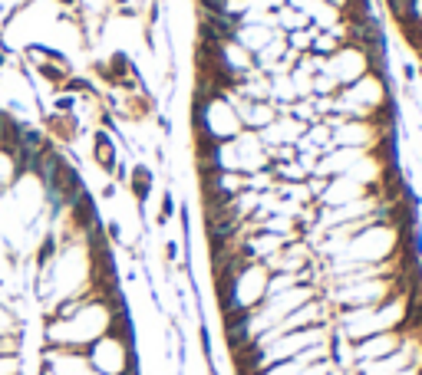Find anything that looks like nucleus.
<instances>
[{
  "label": "nucleus",
  "instance_id": "f257e3e1",
  "mask_svg": "<svg viewBox=\"0 0 422 375\" xmlns=\"http://www.w3.org/2000/svg\"><path fill=\"white\" fill-rule=\"evenodd\" d=\"M409 339L406 329H390V332H376V336H367V339H357V343H347L350 349V365L357 362H376L383 355H393L396 349H402V343Z\"/></svg>",
  "mask_w": 422,
  "mask_h": 375
},
{
  "label": "nucleus",
  "instance_id": "f03ea898",
  "mask_svg": "<svg viewBox=\"0 0 422 375\" xmlns=\"http://www.w3.org/2000/svg\"><path fill=\"white\" fill-rule=\"evenodd\" d=\"M89 155H93V161H96L99 168L112 178L116 175V165H119V145L112 142V135L103 129H93V149H89Z\"/></svg>",
  "mask_w": 422,
  "mask_h": 375
},
{
  "label": "nucleus",
  "instance_id": "7ed1b4c3",
  "mask_svg": "<svg viewBox=\"0 0 422 375\" xmlns=\"http://www.w3.org/2000/svg\"><path fill=\"white\" fill-rule=\"evenodd\" d=\"M44 125L50 129V135L56 139V145H66V149L83 135V122H79V116H56V112H50V116L44 118Z\"/></svg>",
  "mask_w": 422,
  "mask_h": 375
},
{
  "label": "nucleus",
  "instance_id": "20e7f679",
  "mask_svg": "<svg viewBox=\"0 0 422 375\" xmlns=\"http://www.w3.org/2000/svg\"><path fill=\"white\" fill-rule=\"evenodd\" d=\"M129 191H132V201L139 204V207H145V201L152 198V188H155V172H152L149 165H132L129 168Z\"/></svg>",
  "mask_w": 422,
  "mask_h": 375
},
{
  "label": "nucleus",
  "instance_id": "39448f33",
  "mask_svg": "<svg viewBox=\"0 0 422 375\" xmlns=\"http://www.w3.org/2000/svg\"><path fill=\"white\" fill-rule=\"evenodd\" d=\"M56 257H60V237H56V231H46V234L40 237L37 250H33V267H37V273L53 267Z\"/></svg>",
  "mask_w": 422,
  "mask_h": 375
},
{
  "label": "nucleus",
  "instance_id": "423d86ee",
  "mask_svg": "<svg viewBox=\"0 0 422 375\" xmlns=\"http://www.w3.org/2000/svg\"><path fill=\"white\" fill-rule=\"evenodd\" d=\"M33 66V73L37 76H44V83H50V86L60 93L63 89V83L73 76V69H66V66H56V63H44V60H37V63H30Z\"/></svg>",
  "mask_w": 422,
  "mask_h": 375
},
{
  "label": "nucleus",
  "instance_id": "0eeeda50",
  "mask_svg": "<svg viewBox=\"0 0 422 375\" xmlns=\"http://www.w3.org/2000/svg\"><path fill=\"white\" fill-rule=\"evenodd\" d=\"M178 211V201H175V194H172V184L162 191V207H159V217H155V224L165 227L169 221H172V214Z\"/></svg>",
  "mask_w": 422,
  "mask_h": 375
},
{
  "label": "nucleus",
  "instance_id": "6e6552de",
  "mask_svg": "<svg viewBox=\"0 0 422 375\" xmlns=\"http://www.w3.org/2000/svg\"><path fill=\"white\" fill-rule=\"evenodd\" d=\"M0 375H20V355H0Z\"/></svg>",
  "mask_w": 422,
  "mask_h": 375
},
{
  "label": "nucleus",
  "instance_id": "1a4fd4ad",
  "mask_svg": "<svg viewBox=\"0 0 422 375\" xmlns=\"http://www.w3.org/2000/svg\"><path fill=\"white\" fill-rule=\"evenodd\" d=\"M162 254H165V267H175V264H178V244H175V240H165Z\"/></svg>",
  "mask_w": 422,
  "mask_h": 375
},
{
  "label": "nucleus",
  "instance_id": "9d476101",
  "mask_svg": "<svg viewBox=\"0 0 422 375\" xmlns=\"http://www.w3.org/2000/svg\"><path fill=\"white\" fill-rule=\"evenodd\" d=\"M106 240L112 247L122 244V224H119V221H109V224H106Z\"/></svg>",
  "mask_w": 422,
  "mask_h": 375
},
{
  "label": "nucleus",
  "instance_id": "9b49d317",
  "mask_svg": "<svg viewBox=\"0 0 422 375\" xmlns=\"http://www.w3.org/2000/svg\"><path fill=\"white\" fill-rule=\"evenodd\" d=\"M116 191H119V184H116V182H106V184H103V191H99V194H103V198H106V201H109V198H116Z\"/></svg>",
  "mask_w": 422,
  "mask_h": 375
},
{
  "label": "nucleus",
  "instance_id": "f8f14e48",
  "mask_svg": "<svg viewBox=\"0 0 422 375\" xmlns=\"http://www.w3.org/2000/svg\"><path fill=\"white\" fill-rule=\"evenodd\" d=\"M56 4H60V7H73L76 0H56Z\"/></svg>",
  "mask_w": 422,
  "mask_h": 375
},
{
  "label": "nucleus",
  "instance_id": "ddd939ff",
  "mask_svg": "<svg viewBox=\"0 0 422 375\" xmlns=\"http://www.w3.org/2000/svg\"><path fill=\"white\" fill-rule=\"evenodd\" d=\"M4 66H7V53H4V50H0V69H4Z\"/></svg>",
  "mask_w": 422,
  "mask_h": 375
}]
</instances>
